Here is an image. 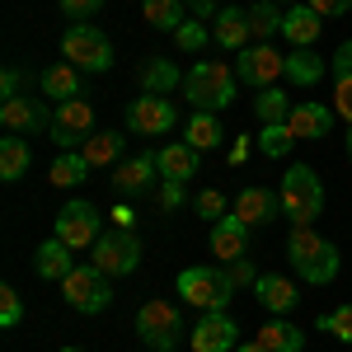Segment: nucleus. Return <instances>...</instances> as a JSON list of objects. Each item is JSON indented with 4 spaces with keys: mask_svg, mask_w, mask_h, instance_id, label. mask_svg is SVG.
Returning <instances> with one entry per match:
<instances>
[{
    "mask_svg": "<svg viewBox=\"0 0 352 352\" xmlns=\"http://www.w3.org/2000/svg\"><path fill=\"white\" fill-rule=\"evenodd\" d=\"M287 258H292V268H296L310 287H329V282L338 277V249H333L324 235H315L310 226H296V230L287 235Z\"/></svg>",
    "mask_w": 352,
    "mask_h": 352,
    "instance_id": "1",
    "label": "nucleus"
},
{
    "mask_svg": "<svg viewBox=\"0 0 352 352\" xmlns=\"http://www.w3.org/2000/svg\"><path fill=\"white\" fill-rule=\"evenodd\" d=\"M235 66L226 61H197L188 76H184V99L202 113H221L235 104Z\"/></svg>",
    "mask_w": 352,
    "mask_h": 352,
    "instance_id": "2",
    "label": "nucleus"
},
{
    "mask_svg": "<svg viewBox=\"0 0 352 352\" xmlns=\"http://www.w3.org/2000/svg\"><path fill=\"white\" fill-rule=\"evenodd\" d=\"M282 212L292 217V226H310V221L324 212V184L315 179V169L310 164H292L287 174H282Z\"/></svg>",
    "mask_w": 352,
    "mask_h": 352,
    "instance_id": "3",
    "label": "nucleus"
},
{
    "mask_svg": "<svg viewBox=\"0 0 352 352\" xmlns=\"http://www.w3.org/2000/svg\"><path fill=\"white\" fill-rule=\"evenodd\" d=\"M179 296L197 305V310H226L230 296H235V282H230V272L221 268H184L179 272Z\"/></svg>",
    "mask_w": 352,
    "mask_h": 352,
    "instance_id": "4",
    "label": "nucleus"
},
{
    "mask_svg": "<svg viewBox=\"0 0 352 352\" xmlns=\"http://www.w3.org/2000/svg\"><path fill=\"white\" fill-rule=\"evenodd\" d=\"M179 329H184V315L169 300H146L136 310V333L151 352H174L179 348Z\"/></svg>",
    "mask_w": 352,
    "mask_h": 352,
    "instance_id": "5",
    "label": "nucleus"
},
{
    "mask_svg": "<svg viewBox=\"0 0 352 352\" xmlns=\"http://www.w3.org/2000/svg\"><path fill=\"white\" fill-rule=\"evenodd\" d=\"M89 263L104 277H127L141 263V240H136L132 230H104L94 240V249H89Z\"/></svg>",
    "mask_w": 352,
    "mask_h": 352,
    "instance_id": "6",
    "label": "nucleus"
},
{
    "mask_svg": "<svg viewBox=\"0 0 352 352\" xmlns=\"http://www.w3.org/2000/svg\"><path fill=\"white\" fill-rule=\"evenodd\" d=\"M61 56L71 61V66H80V71H109L113 66V43L99 33V28H89V24H76V28H66L61 33Z\"/></svg>",
    "mask_w": 352,
    "mask_h": 352,
    "instance_id": "7",
    "label": "nucleus"
},
{
    "mask_svg": "<svg viewBox=\"0 0 352 352\" xmlns=\"http://www.w3.org/2000/svg\"><path fill=\"white\" fill-rule=\"evenodd\" d=\"M61 296L71 310H80V315H99V310H109V277L94 268V263H85V268H71L66 272V282H61Z\"/></svg>",
    "mask_w": 352,
    "mask_h": 352,
    "instance_id": "8",
    "label": "nucleus"
},
{
    "mask_svg": "<svg viewBox=\"0 0 352 352\" xmlns=\"http://www.w3.org/2000/svg\"><path fill=\"white\" fill-rule=\"evenodd\" d=\"M104 235V217H99V207L94 202H66L61 212H56V240L71 244V249H94V240Z\"/></svg>",
    "mask_w": 352,
    "mask_h": 352,
    "instance_id": "9",
    "label": "nucleus"
},
{
    "mask_svg": "<svg viewBox=\"0 0 352 352\" xmlns=\"http://www.w3.org/2000/svg\"><path fill=\"white\" fill-rule=\"evenodd\" d=\"M277 76H287V56L268 47V43H254L235 56V80L249 85V89H272Z\"/></svg>",
    "mask_w": 352,
    "mask_h": 352,
    "instance_id": "10",
    "label": "nucleus"
},
{
    "mask_svg": "<svg viewBox=\"0 0 352 352\" xmlns=\"http://www.w3.org/2000/svg\"><path fill=\"white\" fill-rule=\"evenodd\" d=\"M127 127L141 136H169L179 127V109L169 104V94H141L136 104H127Z\"/></svg>",
    "mask_w": 352,
    "mask_h": 352,
    "instance_id": "11",
    "label": "nucleus"
},
{
    "mask_svg": "<svg viewBox=\"0 0 352 352\" xmlns=\"http://www.w3.org/2000/svg\"><path fill=\"white\" fill-rule=\"evenodd\" d=\"M94 127V104H85V99H71V104H56L52 113V141L61 151H80L85 136Z\"/></svg>",
    "mask_w": 352,
    "mask_h": 352,
    "instance_id": "12",
    "label": "nucleus"
},
{
    "mask_svg": "<svg viewBox=\"0 0 352 352\" xmlns=\"http://www.w3.org/2000/svg\"><path fill=\"white\" fill-rule=\"evenodd\" d=\"M240 338V324L226 310H202V320L192 324V352H230Z\"/></svg>",
    "mask_w": 352,
    "mask_h": 352,
    "instance_id": "13",
    "label": "nucleus"
},
{
    "mask_svg": "<svg viewBox=\"0 0 352 352\" xmlns=\"http://www.w3.org/2000/svg\"><path fill=\"white\" fill-rule=\"evenodd\" d=\"M155 179H160V155H155V151H141V155H132V160H122L118 169H113V184H118L122 197L146 192Z\"/></svg>",
    "mask_w": 352,
    "mask_h": 352,
    "instance_id": "14",
    "label": "nucleus"
},
{
    "mask_svg": "<svg viewBox=\"0 0 352 352\" xmlns=\"http://www.w3.org/2000/svg\"><path fill=\"white\" fill-rule=\"evenodd\" d=\"M212 254H217V263H240L249 254V226L240 217L212 221Z\"/></svg>",
    "mask_w": 352,
    "mask_h": 352,
    "instance_id": "15",
    "label": "nucleus"
},
{
    "mask_svg": "<svg viewBox=\"0 0 352 352\" xmlns=\"http://www.w3.org/2000/svg\"><path fill=\"white\" fill-rule=\"evenodd\" d=\"M333 122H338V113L329 104H292V118H287V127L296 132V141H324L333 132Z\"/></svg>",
    "mask_w": 352,
    "mask_h": 352,
    "instance_id": "16",
    "label": "nucleus"
},
{
    "mask_svg": "<svg viewBox=\"0 0 352 352\" xmlns=\"http://www.w3.org/2000/svg\"><path fill=\"white\" fill-rule=\"evenodd\" d=\"M0 122H5V132H14V136L38 132V127H52V118L38 109V104H28L24 94H19V99H5V104H0Z\"/></svg>",
    "mask_w": 352,
    "mask_h": 352,
    "instance_id": "17",
    "label": "nucleus"
},
{
    "mask_svg": "<svg viewBox=\"0 0 352 352\" xmlns=\"http://www.w3.org/2000/svg\"><path fill=\"white\" fill-rule=\"evenodd\" d=\"M320 28H324V19H320L310 5H292V10L282 14V38H287L292 47H310V43L320 38Z\"/></svg>",
    "mask_w": 352,
    "mask_h": 352,
    "instance_id": "18",
    "label": "nucleus"
},
{
    "mask_svg": "<svg viewBox=\"0 0 352 352\" xmlns=\"http://www.w3.org/2000/svg\"><path fill=\"white\" fill-rule=\"evenodd\" d=\"M277 207H282V197H272L268 188H244L240 197H235V217H240L244 226H268V221L277 217Z\"/></svg>",
    "mask_w": 352,
    "mask_h": 352,
    "instance_id": "19",
    "label": "nucleus"
},
{
    "mask_svg": "<svg viewBox=\"0 0 352 352\" xmlns=\"http://www.w3.org/2000/svg\"><path fill=\"white\" fill-rule=\"evenodd\" d=\"M136 85H141V94H169V89L184 85V76H179V66H174L169 56H151V61L136 71Z\"/></svg>",
    "mask_w": 352,
    "mask_h": 352,
    "instance_id": "20",
    "label": "nucleus"
},
{
    "mask_svg": "<svg viewBox=\"0 0 352 352\" xmlns=\"http://www.w3.org/2000/svg\"><path fill=\"white\" fill-rule=\"evenodd\" d=\"M254 292H258V300H263V310H272V315H292L296 310L300 292L287 282V277H272V272H263L258 282H254Z\"/></svg>",
    "mask_w": 352,
    "mask_h": 352,
    "instance_id": "21",
    "label": "nucleus"
},
{
    "mask_svg": "<svg viewBox=\"0 0 352 352\" xmlns=\"http://www.w3.org/2000/svg\"><path fill=\"white\" fill-rule=\"evenodd\" d=\"M43 94H47L52 104H71V99H80V66H71V61L47 66V71H43Z\"/></svg>",
    "mask_w": 352,
    "mask_h": 352,
    "instance_id": "22",
    "label": "nucleus"
},
{
    "mask_svg": "<svg viewBox=\"0 0 352 352\" xmlns=\"http://www.w3.org/2000/svg\"><path fill=\"white\" fill-rule=\"evenodd\" d=\"M33 268H38V277H47V282H66V272L76 268V263H71V244H61L56 235L47 244H38Z\"/></svg>",
    "mask_w": 352,
    "mask_h": 352,
    "instance_id": "23",
    "label": "nucleus"
},
{
    "mask_svg": "<svg viewBox=\"0 0 352 352\" xmlns=\"http://www.w3.org/2000/svg\"><path fill=\"white\" fill-rule=\"evenodd\" d=\"M155 155H160V179H184V184H188L192 174H197V155H202V151H192L188 141H169Z\"/></svg>",
    "mask_w": 352,
    "mask_h": 352,
    "instance_id": "24",
    "label": "nucleus"
},
{
    "mask_svg": "<svg viewBox=\"0 0 352 352\" xmlns=\"http://www.w3.org/2000/svg\"><path fill=\"white\" fill-rule=\"evenodd\" d=\"M324 56H315L310 47H292L287 52V80L292 85H300V89H310V85H320L324 80Z\"/></svg>",
    "mask_w": 352,
    "mask_h": 352,
    "instance_id": "25",
    "label": "nucleus"
},
{
    "mask_svg": "<svg viewBox=\"0 0 352 352\" xmlns=\"http://www.w3.org/2000/svg\"><path fill=\"white\" fill-rule=\"evenodd\" d=\"M212 38H217L221 47H230V52H244L249 38H254V33H249V14H244V10H221Z\"/></svg>",
    "mask_w": 352,
    "mask_h": 352,
    "instance_id": "26",
    "label": "nucleus"
},
{
    "mask_svg": "<svg viewBox=\"0 0 352 352\" xmlns=\"http://www.w3.org/2000/svg\"><path fill=\"white\" fill-rule=\"evenodd\" d=\"M28 164H33V146H28L24 136H5L0 141V179L5 184H14V179H24L28 174Z\"/></svg>",
    "mask_w": 352,
    "mask_h": 352,
    "instance_id": "27",
    "label": "nucleus"
},
{
    "mask_svg": "<svg viewBox=\"0 0 352 352\" xmlns=\"http://www.w3.org/2000/svg\"><path fill=\"white\" fill-rule=\"evenodd\" d=\"M80 155L89 160V169H104V164H122V132H89L80 146Z\"/></svg>",
    "mask_w": 352,
    "mask_h": 352,
    "instance_id": "28",
    "label": "nucleus"
},
{
    "mask_svg": "<svg viewBox=\"0 0 352 352\" xmlns=\"http://www.w3.org/2000/svg\"><path fill=\"white\" fill-rule=\"evenodd\" d=\"M254 338L263 343L268 352H300L305 348V333L296 324H287V320H268V324L254 329Z\"/></svg>",
    "mask_w": 352,
    "mask_h": 352,
    "instance_id": "29",
    "label": "nucleus"
},
{
    "mask_svg": "<svg viewBox=\"0 0 352 352\" xmlns=\"http://www.w3.org/2000/svg\"><path fill=\"white\" fill-rule=\"evenodd\" d=\"M184 141H188L192 151H212V146L221 141V122H217V113H202V109H192L188 127H184Z\"/></svg>",
    "mask_w": 352,
    "mask_h": 352,
    "instance_id": "30",
    "label": "nucleus"
},
{
    "mask_svg": "<svg viewBox=\"0 0 352 352\" xmlns=\"http://www.w3.org/2000/svg\"><path fill=\"white\" fill-rule=\"evenodd\" d=\"M249 33H254V43H263L272 33H282V10H277V0H254L249 10Z\"/></svg>",
    "mask_w": 352,
    "mask_h": 352,
    "instance_id": "31",
    "label": "nucleus"
},
{
    "mask_svg": "<svg viewBox=\"0 0 352 352\" xmlns=\"http://www.w3.org/2000/svg\"><path fill=\"white\" fill-rule=\"evenodd\" d=\"M254 113H258V122L272 127V122H287L292 118V99H287V89H258V99H254Z\"/></svg>",
    "mask_w": 352,
    "mask_h": 352,
    "instance_id": "32",
    "label": "nucleus"
},
{
    "mask_svg": "<svg viewBox=\"0 0 352 352\" xmlns=\"http://www.w3.org/2000/svg\"><path fill=\"white\" fill-rule=\"evenodd\" d=\"M85 174H89V160H85L80 151H61L52 160V184L56 188H76V184H85Z\"/></svg>",
    "mask_w": 352,
    "mask_h": 352,
    "instance_id": "33",
    "label": "nucleus"
},
{
    "mask_svg": "<svg viewBox=\"0 0 352 352\" xmlns=\"http://www.w3.org/2000/svg\"><path fill=\"white\" fill-rule=\"evenodd\" d=\"M141 14H146L151 28L179 33V24H184V0H141Z\"/></svg>",
    "mask_w": 352,
    "mask_h": 352,
    "instance_id": "34",
    "label": "nucleus"
},
{
    "mask_svg": "<svg viewBox=\"0 0 352 352\" xmlns=\"http://www.w3.org/2000/svg\"><path fill=\"white\" fill-rule=\"evenodd\" d=\"M329 71H333V113L352 127V71L343 66H329Z\"/></svg>",
    "mask_w": 352,
    "mask_h": 352,
    "instance_id": "35",
    "label": "nucleus"
},
{
    "mask_svg": "<svg viewBox=\"0 0 352 352\" xmlns=\"http://www.w3.org/2000/svg\"><path fill=\"white\" fill-rule=\"evenodd\" d=\"M292 141H296V132H292L287 122H272V127L258 132V146H263V155H272V160H277V155H287V151H292Z\"/></svg>",
    "mask_w": 352,
    "mask_h": 352,
    "instance_id": "36",
    "label": "nucleus"
},
{
    "mask_svg": "<svg viewBox=\"0 0 352 352\" xmlns=\"http://www.w3.org/2000/svg\"><path fill=\"white\" fill-rule=\"evenodd\" d=\"M174 38H179V52H202V47L212 43V28L202 24V19H184Z\"/></svg>",
    "mask_w": 352,
    "mask_h": 352,
    "instance_id": "37",
    "label": "nucleus"
},
{
    "mask_svg": "<svg viewBox=\"0 0 352 352\" xmlns=\"http://www.w3.org/2000/svg\"><path fill=\"white\" fill-rule=\"evenodd\" d=\"M24 320V300H19V292L14 287H0V329H14Z\"/></svg>",
    "mask_w": 352,
    "mask_h": 352,
    "instance_id": "38",
    "label": "nucleus"
},
{
    "mask_svg": "<svg viewBox=\"0 0 352 352\" xmlns=\"http://www.w3.org/2000/svg\"><path fill=\"white\" fill-rule=\"evenodd\" d=\"M320 329H324V333H333V338H343V343H352V305H338L333 315H324V320H320Z\"/></svg>",
    "mask_w": 352,
    "mask_h": 352,
    "instance_id": "39",
    "label": "nucleus"
},
{
    "mask_svg": "<svg viewBox=\"0 0 352 352\" xmlns=\"http://www.w3.org/2000/svg\"><path fill=\"white\" fill-rule=\"evenodd\" d=\"M188 202V184L184 179H160V207L164 212H174V207H184Z\"/></svg>",
    "mask_w": 352,
    "mask_h": 352,
    "instance_id": "40",
    "label": "nucleus"
},
{
    "mask_svg": "<svg viewBox=\"0 0 352 352\" xmlns=\"http://www.w3.org/2000/svg\"><path fill=\"white\" fill-rule=\"evenodd\" d=\"M197 217H207V221H221V217H226V197H221L217 188L197 192Z\"/></svg>",
    "mask_w": 352,
    "mask_h": 352,
    "instance_id": "41",
    "label": "nucleus"
},
{
    "mask_svg": "<svg viewBox=\"0 0 352 352\" xmlns=\"http://www.w3.org/2000/svg\"><path fill=\"white\" fill-rule=\"evenodd\" d=\"M305 5H310L320 19H338V14H348V10H352V0H305Z\"/></svg>",
    "mask_w": 352,
    "mask_h": 352,
    "instance_id": "42",
    "label": "nucleus"
},
{
    "mask_svg": "<svg viewBox=\"0 0 352 352\" xmlns=\"http://www.w3.org/2000/svg\"><path fill=\"white\" fill-rule=\"evenodd\" d=\"M56 5H61V10H66L71 19H89V14H94V10H99L104 0H56Z\"/></svg>",
    "mask_w": 352,
    "mask_h": 352,
    "instance_id": "43",
    "label": "nucleus"
},
{
    "mask_svg": "<svg viewBox=\"0 0 352 352\" xmlns=\"http://www.w3.org/2000/svg\"><path fill=\"white\" fill-rule=\"evenodd\" d=\"M19 80H24V76H19V66H10V71L0 76V94H5V99H19Z\"/></svg>",
    "mask_w": 352,
    "mask_h": 352,
    "instance_id": "44",
    "label": "nucleus"
},
{
    "mask_svg": "<svg viewBox=\"0 0 352 352\" xmlns=\"http://www.w3.org/2000/svg\"><path fill=\"white\" fill-rule=\"evenodd\" d=\"M230 282H235V287H249V282H258V272H254V268H249V263L240 258V263L230 268Z\"/></svg>",
    "mask_w": 352,
    "mask_h": 352,
    "instance_id": "45",
    "label": "nucleus"
},
{
    "mask_svg": "<svg viewBox=\"0 0 352 352\" xmlns=\"http://www.w3.org/2000/svg\"><path fill=\"white\" fill-rule=\"evenodd\" d=\"M132 221H136V212L127 207V202H118V207H113V226H118V230H132Z\"/></svg>",
    "mask_w": 352,
    "mask_h": 352,
    "instance_id": "46",
    "label": "nucleus"
},
{
    "mask_svg": "<svg viewBox=\"0 0 352 352\" xmlns=\"http://www.w3.org/2000/svg\"><path fill=\"white\" fill-rule=\"evenodd\" d=\"M184 5H192V10H197V19H207V14H221L217 0H184Z\"/></svg>",
    "mask_w": 352,
    "mask_h": 352,
    "instance_id": "47",
    "label": "nucleus"
},
{
    "mask_svg": "<svg viewBox=\"0 0 352 352\" xmlns=\"http://www.w3.org/2000/svg\"><path fill=\"white\" fill-rule=\"evenodd\" d=\"M333 66H343V71H352V38L343 43V47H338V52H333Z\"/></svg>",
    "mask_w": 352,
    "mask_h": 352,
    "instance_id": "48",
    "label": "nucleus"
},
{
    "mask_svg": "<svg viewBox=\"0 0 352 352\" xmlns=\"http://www.w3.org/2000/svg\"><path fill=\"white\" fill-rule=\"evenodd\" d=\"M235 352H268V348H263V343L254 338V343H244V348H235Z\"/></svg>",
    "mask_w": 352,
    "mask_h": 352,
    "instance_id": "49",
    "label": "nucleus"
},
{
    "mask_svg": "<svg viewBox=\"0 0 352 352\" xmlns=\"http://www.w3.org/2000/svg\"><path fill=\"white\" fill-rule=\"evenodd\" d=\"M348 160H352V127H348Z\"/></svg>",
    "mask_w": 352,
    "mask_h": 352,
    "instance_id": "50",
    "label": "nucleus"
},
{
    "mask_svg": "<svg viewBox=\"0 0 352 352\" xmlns=\"http://www.w3.org/2000/svg\"><path fill=\"white\" fill-rule=\"evenodd\" d=\"M277 5H300V0H277Z\"/></svg>",
    "mask_w": 352,
    "mask_h": 352,
    "instance_id": "51",
    "label": "nucleus"
},
{
    "mask_svg": "<svg viewBox=\"0 0 352 352\" xmlns=\"http://www.w3.org/2000/svg\"><path fill=\"white\" fill-rule=\"evenodd\" d=\"M61 352H85V348H61Z\"/></svg>",
    "mask_w": 352,
    "mask_h": 352,
    "instance_id": "52",
    "label": "nucleus"
}]
</instances>
